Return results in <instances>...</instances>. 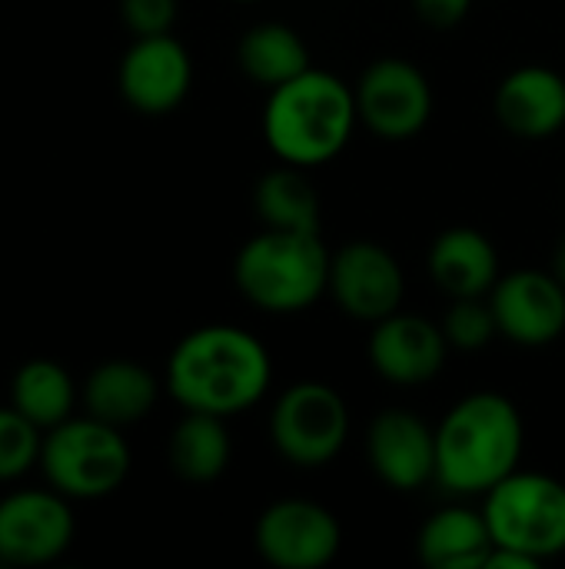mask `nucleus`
Here are the masks:
<instances>
[{"mask_svg": "<svg viewBox=\"0 0 565 569\" xmlns=\"http://www.w3.org/2000/svg\"><path fill=\"white\" fill-rule=\"evenodd\" d=\"M167 387L186 410L230 417L266 393L270 353L240 327H203L173 350Z\"/></svg>", "mask_w": 565, "mask_h": 569, "instance_id": "1", "label": "nucleus"}, {"mask_svg": "<svg viewBox=\"0 0 565 569\" xmlns=\"http://www.w3.org/2000/svg\"><path fill=\"white\" fill-rule=\"evenodd\" d=\"M523 420L500 393L460 400L436 430V480L453 493H490L516 473Z\"/></svg>", "mask_w": 565, "mask_h": 569, "instance_id": "2", "label": "nucleus"}, {"mask_svg": "<svg viewBox=\"0 0 565 569\" xmlns=\"http://www.w3.org/2000/svg\"><path fill=\"white\" fill-rule=\"evenodd\" d=\"M356 117V93L340 77L310 67L273 87L263 130L283 163L313 167L346 147Z\"/></svg>", "mask_w": 565, "mask_h": 569, "instance_id": "3", "label": "nucleus"}, {"mask_svg": "<svg viewBox=\"0 0 565 569\" xmlns=\"http://www.w3.org/2000/svg\"><path fill=\"white\" fill-rule=\"evenodd\" d=\"M330 260L320 233L270 227L240 250L236 287L260 310H306L330 287Z\"/></svg>", "mask_w": 565, "mask_h": 569, "instance_id": "4", "label": "nucleus"}, {"mask_svg": "<svg viewBox=\"0 0 565 569\" xmlns=\"http://www.w3.org/2000/svg\"><path fill=\"white\" fill-rule=\"evenodd\" d=\"M40 467L47 483L67 500H100L110 497L130 473V447L120 427L97 417L63 420L47 430Z\"/></svg>", "mask_w": 565, "mask_h": 569, "instance_id": "5", "label": "nucleus"}, {"mask_svg": "<svg viewBox=\"0 0 565 569\" xmlns=\"http://www.w3.org/2000/svg\"><path fill=\"white\" fill-rule=\"evenodd\" d=\"M493 547L533 557L536 563L565 550V487L543 473H509L486 493L483 507Z\"/></svg>", "mask_w": 565, "mask_h": 569, "instance_id": "6", "label": "nucleus"}, {"mask_svg": "<svg viewBox=\"0 0 565 569\" xmlns=\"http://www.w3.org/2000/svg\"><path fill=\"white\" fill-rule=\"evenodd\" d=\"M276 450L296 467H323L330 463L350 433V410L343 397L326 383H296L290 387L276 407L270 423Z\"/></svg>", "mask_w": 565, "mask_h": 569, "instance_id": "7", "label": "nucleus"}, {"mask_svg": "<svg viewBox=\"0 0 565 569\" xmlns=\"http://www.w3.org/2000/svg\"><path fill=\"white\" fill-rule=\"evenodd\" d=\"M73 543V513L63 493L20 490L0 500V563L43 567Z\"/></svg>", "mask_w": 565, "mask_h": 569, "instance_id": "8", "label": "nucleus"}, {"mask_svg": "<svg viewBox=\"0 0 565 569\" xmlns=\"http://www.w3.org/2000/svg\"><path fill=\"white\" fill-rule=\"evenodd\" d=\"M353 93L360 120L386 140H406L420 133L433 113L430 80L420 67L400 57L376 60Z\"/></svg>", "mask_w": 565, "mask_h": 569, "instance_id": "9", "label": "nucleus"}, {"mask_svg": "<svg viewBox=\"0 0 565 569\" xmlns=\"http://www.w3.org/2000/svg\"><path fill=\"white\" fill-rule=\"evenodd\" d=\"M340 523L310 500L273 503L256 523V550L280 569H320L340 550Z\"/></svg>", "mask_w": 565, "mask_h": 569, "instance_id": "10", "label": "nucleus"}, {"mask_svg": "<svg viewBox=\"0 0 565 569\" xmlns=\"http://www.w3.org/2000/svg\"><path fill=\"white\" fill-rule=\"evenodd\" d=\"M330 290L336 303L356 320H383L403 300V270L390 250L360 240L330 260Z\"/></svg>", "mask_w": 565, "mask_h": 569, "instance_id": "11", "label": "nucleus"}, {"mask_svg": "<svg viewBox=\"0 0 565 569\" xmlns=\"http://www.w3.org/2000/svg\"><path fill=\"white\" fill-rule=\"evenodd\" d=\"M193 80L186 47L170 33L137 37L120 63V93L140 113H167L183 103Z\"/></svg>", "mask_w": 565, "mask_h": 569, "instance_id": "12", "label": "nucleus"}, {"mask_svg": "<svg viewBox=\"0 0 565 569\" xmlns=\"http://www.w3.org/2000/svg\"><path fill=\"white\" fill-rule=\"evenodd\" d=\"M493 313L509 340L526 347L549 343L565 330V283L553 273L516 270L496 280Z\"/></svg>", "mask_w": 565, "mask_h": 569, "instance_id": "13", "label": "nucleus"}, {"mask_svg": "<svg viewBox=\"0 0 565 569\" xmlns=\"http://www.w3.org/2000/svg\"><path fill=\"white\" fill-rule=\"evenodd\" d=\"M446 333L413 313H390L376 320V330L370 337V360L373 367L403 387L426 383L440 373L446 360Z\"/></svg>", "mask_w": 565, "mask_h": 569, "instance_id": "14", "label": "nucleus"}, {"mask_svg": "<svg viewBox=\"0 0 565 569\" xmlns=\"http://www.w3.org/2000/svg\"><path fill=\"white\" fill-rule=\"evenodd\" d=\"M370 463L396 490H420L436 477V430L406 410H386L370 427Z\"/></svg>", "mask_w": 565, "mask_h": 569, "instance_id": "15", "label": "nucleus"}, {"mask_svg": "<svg viewBox=\"0 0 565 569\" xmlns=\"http://www.w3.org/2000/svg\"><path fill=\"white\" fill-rule=\"evenodd\" d=\"M496 117L516 137H549L565 123V80L549 67L513 70L496 93Z\"/></svg>", "mask_w": 565, "mask_h": 569, "instance_id": "16", "label": "nucleus"}, {"mask_svg": "<svg viewBox=\"0 0 565 569\" xmlns=\"http://www.w3.org/2000/svg\"><path fill=\"white\" fill-rule=\"evenodd\" d=\"M430 273L453 300L483 297L486 290L496 287L500 257L480 230L453 227L436 237L430 250Z\"/></svg>", "mask_w": 565, "mask_h": 569, "instance_id": "17", "label": "nucleus"}, {"mask_svg": "<svg viewBox=\"0 0 565 569\" xmlns=\"http://www.w3.org/2000/svg\"><path fill=\"white\" fill-rule=\"evenodd\" d=\"M157 403V377L130 360H110L97 367L83 383V407L90 417L110 427H130L143 420Z\"/></svg>", "mask_w": 565, "mask_h": 569, "instance_id": "18", "label": "nucleus"}, {"mask_svg": "<svg viewBox=\"0 0 565 569\" xmlns=\"http://www.w3.org/2000/svg\"><path fill=\"white\" fill-rule=\"evenodd\" d=\"M493 537L483 513L453 507L440 510L420 530V560L433 569H486Z\"/></svg>", "mask_w": 565, "mask_h": 569, "instance_id": "19", "label": "nucleus"}, {"mask_svg": "<svg viewBox=\"0 0 565 569\" xmlns=\"http://www.w3.org/2000/svg\"><path fill=\"white\" fill-rule=\"evenodd\" d=\"M77 400L73 377L57 360H30L13 373L10 407L20 410L33 427L53 430L70 420Z\"/></svg>", "mask_w": 565, "mask_h": 569, "instance_id": "20", "label": "nucleus"}, {"mask_svg": "<svg viewBox=\"0 0 565 569\" xmlns=\"http://www.w3.org/2000/svg\"><path fill=\"white\" fill-rule=\"evenodd\" d=\"M170 463L190 483L216 480L230 463V437L223 417L186 410L170 440Z\"/></svg>", "mask_w": 565, "mask_h": 569, "instance_id": "21", "label": "nucleus"}, {"mask_svg": "<svg viewBox=\"0 0 565 569\" xmlns=\"http://www.w3.org/2000/svg\"><path fill=\"white\" fill-rule=\"evenodd\" d=\"M240 67L263 87H280L310 70V50L296 30L283 23H260L240 40Z\"/></svg>", "mask_w": 565, "mask_h": 569, "instance_id": "22", "label": "nucleus"}, {"mask_svg": "<svg viewBox=\"0 0 565 569\" xmlns=\"http://www.w3.org/2000/svg\"><path fill=\"white\" fill-rule=\"evenodd\" d=\"M256 210L266 227L320 233V200L313 183L290 163V170H270L256 187Z\"/></svg>", "mask_w": 565, "mask_h": 569, "instance_id": "23", "label": "nucleus"}, {"mask_svg": "<svg viewBox=\"0 0 565 569\" xmlns=\"http://www.w3.org/2000/svg\"><path fill=\"white\" fill-rule=\"evenodd\" d=\"M40 427H33L20 410L0 407V483L17 480L40 463Z\"/></svg>", "mask_w": 565, "mask_h": 569, "instance_id": "24", "label": "nucleus"}, {"mask_svg": "<svg viewBox=\"0 0 565 569\" xmlns=\"http://www.w3.org/2000/svg\"><path fill=\"white\" fill-rule=\"evenodd\" d=\"M500 330L493 303H483L480 297H463L453 303V310L446 313V340L463 347V350H476L483 343L493 340V333Z\"/></svg>", "mask_w": 565, "mask_h": 569, "instance_id": "25", "label": "nucleus"}, {"mask_svg": "<svg viewBox=\"0 0 565 569\" xmlns=\"http://www.w3.org/2000/svg\"><path fill=\"white\" fill-rule=\"evenodd\" d=\"M120 13L137 37L170 33L176 20V0H120Z\"/></svg>", "mask_w": 565, "mask_h": 569, "instance_id": "26", "label": "nucleus"}, {"mask_svg": "<svg viewBox=\"0 0 565 569\" xmlns=\"http://www.w3.org/2000/svg\"><path fill=\"white\" fill-rule=\"evenodd\" d=\"M470 3L473 0H416V10L430 27H456L470 13Z\"/></svg>", "mask_w": 565, "mask_h": 569, "instance_id": "27", "label": "nucleus"}, {"mask_svg": "<svg viewBox=\"0 0 565 569\" xmlns=\"http://www.w3.org/2000/svg\"><path fill=\"white\" fill-rule=\"evenodd\" d=\"M559 280H563V283H565V250H563V253H559Z\"/></svg>", "mask_w": 565, "mask_h": 569, "instance_id": "28", "label": "nucleus"}]
</instances>
